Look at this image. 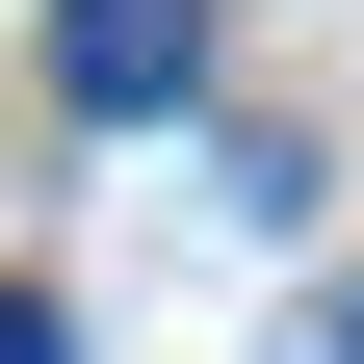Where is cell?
Here are the masks:
<instances>
[{
	"instance_id": "obj_3",
	"label": "cell",
	"mask_w": 364,
	"mask_h": 364,
	"mask_svg": "<svg viewBox=\"0 0 364 364\" xmlns=\"http://www.w3.org/2000/svg\"><path fill=\"white\" fill-rule=\"evenodd\" d=\"M0 364H53V312H26V287H0Z\"/></svg>"
},
{
	"instance_id": "obj_1",
	"label": "cell",
	"mask_w": 364,
	"mask_h": 364,
	"mask_svg": "<svg viewBox=\"0 0 364 364\" xmlns=\"http://www.w3.org/2000/svg\"><path fill=\"white\" fill-rule=\"evenodd\" d=\"M53 78H78L105 130H156L182 78H208V0H53Z\"/></svg>"
},
{
	"instance_id": "obj_2",
	"label": "cell",
	"mask_w": 364,
	"mask_h": 364,
	"mask_svg": "<svg viewBox=\"0 0 364 364\" xmlns=\"http://www.w3.org/2000/svg\"><path fill=\"white\" fill-rule=\"evenodd\" d=\"M287 364H364V260H338V287H312V338H287Z\"/></svg>"
}]
</instances>
